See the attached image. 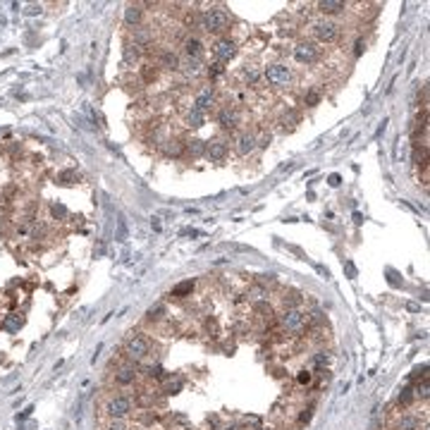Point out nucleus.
<instances>
[{
	"mask_svg": "<svg viewBox=\"0 0 430 430\" xmlns=\"http://www.w3.org/2000/svg\"><path fill=\"white\" fill-rule=\"evenodd\" d=\"M239 122H242V118H239V110H236L234 106H222L218 110V124L222 129L234 132V129L239 127Z\"/></svg>",
	"mask_w": 430,
	"mask_h": 430,
	"instance_id": "1a4fd4ad",
	"label": "nucleus"
},
{
	"mask_svg": "<svg viewBox=\"0 0 430 430\" xmlns=\"http://www.w3.org/2000/svg\"><path fill=\"white\" fill-rule=\"evenodd\" d=\"M275 282H278V275H275V272H263V275H258L256 284L266 287V284H275Z\"/></svg>",
	"mask_w": 430,
	"mask_h": 430,
	"instance_id": "473e14b6",
	"label": "nucleus"
},
{
	"mask_svg": "<svg viewBox=\"0 0 430 430\" xmlns=\"http://www.w3.org/2000/svg\"><path fill=\"white\" fill-rule=\"evenodd\" d=\"M308 418H311V411H304V414H301V423H306Z\"/></svg>",
	"mask_w": 430,
	"mask_h": 430,
	"instance_id": "8fccbe9b",
	"label": "nucleus"
},
{
	"mask_svg": "<svg viewBox=\"0 0 430 430\" xmlns=\"http://www.w3.org/2000/svg\"><path fill=\"white\" fill-rule=\"evenodd\" d=\"M162 153H165L168 158H180L184 153V141L182 139H168L162 144Z\"/></svg>",
	"mask_w": 430,
	"mask_h": 430,
	"instance_id": "412c9836",
	"label": "nucleus"
},
{
	"mask_svg": "<svg viewBox=\"0 0 430 430\" xmlns=\"http://www.w3.org/2000/svg\"><path fill=\"white\" fill-rule=\"evenodd\" d=\"M180 60H182V58L174 53V50H170V48H165V50L158 53V67H165V70H170V72L180 70Z\"/></svg>",
	"mask_w": 430,
	"mask_h": 430,
	"instance_id": "4468645a",
	"label": "nucleus"
},
{
	"mask_svg": "<svg viewBox=\"0 0 430 430\" xmlns=\"http://www.w3.org/2000/svg\"><path fill=\"white\" fill-rule=\"evenodd\" d=\"M213 106H215V88L213 86H204V88H198V94H196V98H194V108H198L201 112H206V110H210Z\"/></svg>",
	"mask_w": 430,
	"mask_h": 430,
	"instance_id": "9b49d317",
	"label": "nucleus"
},
{
	"mask_svg": "<svg viewBox=\"0 0 430 430\" xmlns=\"http://www.w3.org/2000/svg\"><path fill=\"white\" fill-rule=\"evenodd\" d=\"M180 70H184L189 76H196L204 72V62L201 60H192V58H184V60H180Z\"/></svg>",
	"mask_w": 430,
	"mask_h": 430,
	"instance_id": "393cba45",
	"label": "nucleus"
},
{
	"mask_svg": "<svg viewBox=\"0 0 430 430\" xmlns=\"http://www.w3.org/2000/svg\"><path fill=\"white\" fill-rule=\"evenodd\" d=\"M296 382H299V385H308V382H311V373H308V370H299Z\"/></svg>",
	"mask_w": 430,
	"mask_h": 430,
	"instance_id": "37998d69",
	"label": "nucleus"
},
{
	"mask_svg": "<svg viewBox=\"0 0 430 430\" xmlns=\"http://www.w3.org/2000/svg\"><path fill=\"white\" fill-rule=\"evenodd\" d=\"M304 103H306V106H318V103H320V94H318V91H308V94L304 96Z\"/></svg>",
	"mask_w": 430,
	"mask_h": 430,
	"instance_id": "4c0bfd02",
	"label": "nucleus"
},
{
	"mask_svg": "<svg viewBox=\"0 0 430 430\" xmlns=\"http://www.w3.org/2000/svg\"><path fill=\"white\" fill-rule=\"evenodd\" d=\"M230 22H232V14L222 5H215L201 12V26L208 34H225L230 29Z\"/></svg>",
	"mask_w": 430,
	"mask_h": 430,
	"instance_id": "f03ea898",
	"label": "nucleus"
},
{
	"mask_svg": "<svg viewBox=\"0 0 430 430\" xmlns=\"http://www.w3.org/2000/svg\"><path fill=\"white\" fill-rule=\"evenodd\" d=\"M206 330L213 334V337H218V332H220V330H218V320H215V318H208V320H206Z\"/></svg>",
	"mask_w": 430,
	"mask_h": 430,
	"instance_id": "a19ab883",
	"label": "nucleus"
},
{
	"mask_svg": "<svg viewBox=\"0 0 430 430\" xmlns=\"http://www.w3.org/2000/svg\"><path fill=\"white\" fill-rule=\"evenodd\" d=\"M364 48H366V41H364V38H358V41H356V46H354V55H361V53H364Z\"/></svg>",
	"mask_w": 430,
	"mask_h": 430,
	"instance_id": "c03bdc74",
	"label": "nucleus"
},
{
	"mask_svg": "<svg viewBox=\"0 0 430 430\" xmlns=\"http://www.w3.org/2000/svg\"><path fill=\"white\" fill-rule=\"evenodd\" d=\"M103 430H132L127 426V423H122V420H108L106 426H103Z\"/></svg>",
	"mask_w": 430,
	"mask_h": 430,
	"instance_id": "f704fd0d",
	"label": "nucleus"
},
{
	"mask_svg": "<svg viewBox=\"0 0 430 430\" xmlns=\"http://www.w3.org/2000/svg\"><path fill=\"white\" fill-rule=\"evenodd\" d=\"M141 53H144V50H141L136 43H132V41H127V43H124V48H122V58H124V62H127V64H136V62H139Z\"/></svg>",
	"mask_w": 430,
	"mask_h": 430,
	"instance_id": "aec40b11",
	"label": "nucleus"
},
{
	"mask_svg": "<svg viewBox=\"0 0 430 430\" xmlns=\"http://www.w3.org/2000/svg\"><path fill=\"white\" fill-rule=\"evenodd\" d=\"M132 43H136L141 50L148 48V46H153V26H144V24L134 26V32H132Z\"/></svg>",
	"mask_w": 430,
	"mask_h": 430,
	"instance_id": "ddd939ff",
	"label": "nucleus"
},
{
	"mask_svg": "<svg viewBox=\"0 0 430 430\" xmlns=\"http://www.w3.org/2000/svg\"><path fill=\"white\" fill-rule=\"evenodd\" d=\"M136 378H139V373H136V366L134 364H124V366H118V370H115V385L118 387H129L136 382Z\"/></svg>",
	"mask_w": 430,
	"mask_h": 430,
	"instance_id": "9d476101",
	"label": "nucleus"
},
{
	"mask_svg": "<svg viewBox=\"0 0 430 430\" xmlns=\"http://www.w3.org/2000/svg\"><path fill=\"white\" fill-rule=\"evenodd\" d=\"M180 390H182V380H174V382H168V385H165V392H168V394H177Z\"/></svg>",
	"mask_w": 430,
	"mask_h": 430,
	"instance_id": "ea45409f",
	"label": "nucleus"
},
{
	"mask_svg": "<svg viewBox=\"0 0 430 430\" xmlns=\"http://www.w3.org/2000/svg\"><path fill=\"white\" fill-rule=\"evenodd\" d=\"M50 213H53L55 220H62V218H67V215H70V213H67V208H64L62 204H53V206H50Z\"/></svg>",
	"mask_w": 430,
	"mask_h": 430,
	"instance_id": "72a5a7b5",
	"label": "nucleus"
},
{
	"mask_svg": "<svg viewBox=\"0 0 430 430\" xmlns=\"http://www.w3.org/2000/svg\"><path fill=\"white\" fill-rule=\"evenodd\" d=\"M148 354H150V342L141 332H132L124 340V356H127L129 361H134V364L146 361Z\"/></svg>",
	"mask_w": 430,
	"mask_h": 430,
	"instance_id": "20e7f679",
	"label": "nucleus"
},
{
	"mask_svg": "<svg viewBox=\"0 0 430 430\" xmlns=\"http://www.w3.org/2000/svg\"><path fill=\"white\" fill-rule=\"evenodd\" d=\"M2 328H5V330H10V332L20 330V328H22V316H17V313L8 316V318H5V322H2Z\"/></svg>",
	"mask_w": 430,
	"mask_h": 430,
	"instance_id": "7c9ffc66",
	"label": "nucleus"
},
{
	"mask_svg": "<svg viewBox=\"0 0 430 430\" xmlns=\"http://www.w3.org/2000/svg\"><path fill=\"white\" fill-rule=\"evenodd\" d=\"M213 55H215V60H218L220 64L230 62V60L236 55V43L232 41V38H227V36L218 38V41L213 43Z\"/></svg>",
	"mask_w": 430,
	"mask_h": 430,
	"instance_id": "6e6552de",
	"label": "nucleus"
},
{
	"mask_svg": "<svg viewBox=\"0 0 430 430\" xmlns=\"http://www.w3.org/2000/svg\"><path fill=\"white\" fill-rule=\"evenodd\" d=\"M184 124L189 129H198V127H204L206 124V112H201L198 108H189L186 112H184Z\"/></svg>",
	"mask_w": 430,
	"mask_h": 430,
	"instance_id": "f3484780",
	"label": "nucleus"
},
{
	"mask_svg": "<svg viewBox=\"0 0 430 430\" xmlns=\"http://www.w3.org/2000/svg\"><path fill=\"white\" fill-rule=\"evenodd\" d=\"M141 20H144V5H127V10H124V24H127L129 29L132 26H139Z\"/></svg>",
	"mask_w": 430,
	"mask_h": 430,
	"instance_id": "a211bd4d",
	"label": "nucleus"
},
{
	"mask_svg": "<svg viewBox=\"0 0 430 430\" xmlns=\"http://www.w3.org/2000/svg\"><path fill=\"white\" fill-rule=\"evenodd\" d=\"M292 55L301 64H313V62H318V58H320V48L313 41H299L292 48Z\"/></svg>",
	"mask_w": 430,
	"mask_h": 430,
	"instance_id": "423d86ee",
	"label": "nucleus"
},
{
	"mask_svg": "<svg viewBox=\"0 0 430 430\" xmlns=\"http://www.w3.org/2000/svg\"><path fill=\"white\" fill-rule=\"evenodd\" d=\"M340 182H342L340 174H330V186H340Z\"/></svg>",
	"mask_w": 430,
	"mask_h": 430,
	"instance_id": "49530a36",
	"label": "nucleus"
},
{
	"mask_svg": "<svg viewBox=\"0 0 430 430\" xmlns=\"http://www.w3.org/2000/svg\"><path fill=\"white\" fill-rule=\"evenodd\" d=\"M36 12H41V5H29L26 14H36Z\"/></svg>",
	"mask_w": 430,
	"mask_h": 430,
	"instance_id": "de8ad7c7",
	"label": "nucleus"
},
{
	"mask_svg": "<svg viewBox=\"0 0 430 430\" xmlns=\"http://www.w3.org/2000/svg\"><path fill=\"white\" fill-rule=\"evenodd\" d=\"M414 402V387H402V392H399V397H397V404L399 406H408Z\"/></svg>",
	"mask_w": 430,
	"mask_h": 430,
	"instance_id": "c756f323",
	"label": "nucleus"
},
{
	"mask_svg": "<svg viewBox=\"0 0 430 430\" xmlns=\"http://www.w3.org/2000/svg\"><path fill=\"white\" fill-rule=\"evenodd\" d=\"M394 430H420V418L418 416H411V414H404L402 418H397Z\"/></svg>",
	"mask_w": 430,
	"mask_h": 430,
	"instance_id": "5701e85b",
	"label": "nucleus"
},
{
	"mask_svg": "<svg viewBox=\"0 0 430 430\" xmlns=\"http://www.w3.org/2000/svg\"><path fill=\"white\" fill-rule=\"evenodd\" d=\"M184 150H186L192 158H198V156H204V153H206V141H201V139L184 141Z\"/></svg>",
	"mask_w": 430,
	"mask_h": 430,
	"instance_id": "a878e982",
	"label": "nucleus"
},
{
	"mask_svg": "<svg viewBox=\"0 0 430 430\" xmlns=\"http://www.w3.org/2000/svg\"><path fill=\"white\" fill-rule=\"evenodd\" d=\"M206 156L213 158V160H222L227 156V141H222V139L208 141V144H206Z\"/></svg>",
	"mask_w": 430,
	"mask_h": 430,
	"instance_id": "2eb2a0df",
	"label": "nucleus"
},
{
	"mask_svg": "<svg viewBox=\"0 0 430 430\" xmlns=\"http://www.w3.org/2000/svg\"><path fill=\"white\" fill-rule=\"evenodd\" d=\"M263 79H266L270 86H275V88H284V86L292 84V70L284 62H272V64L266 67Z\"/></svg>",
	"mask_w": 430,
	"mask_h": 430,
	"instance_id": "39448f33",
	"label": "nucleus"
},
{
	"mask_svg": "<svg viewBox=\"0 0 430 430\" xmlns=\"http://www.w3.org/2000/svg\"><path fill=\"white\" fill-rule=\"evenodd\" d=\"M184 58H192V60H201L204 58V43H201V38L192 36V38L184 41Z\"/></svg>",
	"mask_w": 430,
	"mask_h": 430,
	"instance_id": "dca6fc26",
	"label": "nucleus"
},
{
	"mask_svg": "<svg viewBox=\"0 0 430 430\" xmlns=\"http://www.w3.org/2000/svg\"><path fill=\"white\" fill-rule=\"evenodd\" d=\"M278 325L282 332H290L294 337H301V334L308 330V313L301 311V308H284V311L278 316Z\"/></svg>",
	"mask_w": 430,
	"mask_h": 430,
	"instance_id": "f257e3e1",
	"label": "nucleus"
},
{
	"mask_svg": "<svg viewBox=\"0 0 430 430\" xmlns=\"http://www.w3.org/2000/svg\"><path fill=\"white\" fill-rule=\"evenodd\" d=\"M234 148L239 156H248V153H254L256 150V134L254 132H242L239 136H236L234 141Z\"/></svg>",
	"mask_w": 430,
	"mask_h": 430,
	"instance_id": "f8f14e48",
	"label": "nucleus"
},
{
	"mask_svg": "<svg viewBox=\"0 0 430 430\" xmlns=\"http://www.w3.org/2000/svg\"><path fill=\"white\" fill-rule=\"evenodd\" d=\"M242 76H244V82H246L248 86H254V84H258L260 82V76H263V72H260V67L258 64H244V70H242Z\"/></svg>",
	"mask_w": 430,
	"mask_h": 430,
	"instance_id": "4be33fe9",
	"label": "nucleus"
},
{
	"mask_svg": "<svg viewBox=\"0 0 430 430\" xmlns=\"http://www.w3.org/2000/svg\"><path fill=\"white\" fill-rule=\"evenodd\" d=\"M194 284H196L194 280H184V282H180L177 287H172L170 296H174V299H186V296H192Z\"/></svg>",
	"mask_w": 430,
	"mask_h": 430,
	"instance_id": "b1692460",
	"label": "nucleus"
},
{
	"mask_svg": "<svg viewBox=\"0 0 430 430\" xmlns=\"http://www.w3.org/2000/svg\"><path fill=\"white\" fill-rule=\"evenodd\" d=\"M141 79H144L146 84H153V82L158 79V64H144V67H141Z\"/></svg>",
	"mask_w": 430,
	"mask_h": 430,
	"instance_id": "c85d7f7f",
	"label": "nucleus"
},
{
	"mask_svg": "<svg viewBox=\"0 0 430 430\" xmlns=\"http://www.w3.org/2000/svg\"><path fill=\"white\" fill-rule=\"evenodd\" d=\"M316 8H318L320 14H340V12L346 10V2H342V0H320Z\"/></svg>",
	"mask_w": 430,
	"mask_h": 430,
	"instance_id": "6ab92c4d",
	"label": "nucleus"
},
{
	"mask_svg": "<svg viewBox=\"0 0 430 430\" xmlns=\"http://www.w3.org/2000/svg\"><path fill=\"white\" fill-rule=\"evenodd\" d=\"M222 70H225V67H222V64L220 62H213V64H208V70H206V74L210 76V79H213V76H220L222 74Z\"/></svg>",
	"mask_w": 430,
	"mask_h": 430,
	"instance_id": "58836bf2",
	"label": "nucleus"
},
{
	"mask_svg": "<svg viewBox=\"0 0 430 430\" xmlns=\"http://www.w3.org/2000/svg\"><path fill=\"white\" fill-rule=\"evenodd\" d=\"M311 32L320 43H332L340 36V24H334L332 20H318L311 24Z\"/></svg>",
	"mask_w": 430,
	"mask_h": 430,
	"instance_id": "0eeeda50",
	"label": "nucleus"
},
{
	"mask_svg": "<svg viewBox=\"0 0 430 430\" xmlns=\"http://www.w3.org/2000/svg\"><path fill=\"white\" fill-rule=\"evenodd\" d=\"M160 313H165V306H162V304H158V306H153V308L146 313V318H148V320H158V318H162Z\"/></svg>",
	"mask_w": 430,
	"mask_h": 430,
	"instance_id": "c9c22d12",
	"label": "nucleus"
},
{
	"mask_svg": "<svg viewBox=\"0 0 430 430\" xmlns=\"http://www.w3.org/2000/svg\"><path fill=\"white\" fill-rule=\"evenodd\" d=\"M132 411H134V399L129 397V394H108L106 402H103V414H106L110 420H122L127 418V416H132Z\"/></svg>",
	"mask_w": 430,
	"mask_h": 430,
	"instance_id": "7ed1b4c3",
	"label": "nucleus"
},
{
	"mask_svg": "<svg viewBox=\"0 0 430 430\" xmlns=\"http://www.w3.org/2000/svg\"><path fill=\"white\" fill-rule=\"evenodd\" d=\"M344 268H346V272H349V278H356V268H354V263H344Z\"/></svg>",
	"mask_w": 430,
	"mask_h": 430,
	"instance_id": "a18cd8bd",
	"label": "nucleus"
},
{
	"mask_svg": "<svg viewBox=\"0 0 430 430\" xmlns=\"http://www.w3.org/2000/svg\"><path fill=\"white\" fill-rule=\"evenodd\" d=\"M416 394L423 399H428V378H423V385L416 387Z\"/></svg>",
	"mask_w": 430,
	"mask_h": 430,
	"instance_id": "79ce46f5",
	"label": "nucleus"
},
{
	"mask_svg": "<svg viewBox=\"0 0 430 430\" xmlns=\"http://www.w3.org/2000/svg\"><path fill=\"white\" fill-rule=\"evenodd\" d=\"M354 222H356V225H361V222H364V215H361V213H354Z\"/></svg>",
	"mask_w": 430,
	"mask_h": 430,
	"instance_id": "09e8293b",
	"label": "nucleus"
},
{
	"mask_svg": "<svg viewBox=\"0 0 430 430\" xmlns=\"http://www.w3.org/2000/svg\"><path fill=\"white\" fill-rule=\"evenodd\" d=\"M296 122H299V112H296V110H287V112L282 115V124H284V127L292 129Z\"/></svg>",
	"mask_w": 430,
	"mask_h": 430,
	"instance_id": "2f4dec72",
	"label": "nucleus"
},
{
	"mask_svg": "<svg viewBox=\"0 0 430 430\" xmlns=\"http://www.w3.org/2000/svg\"><path fill=\"white\" fill-rule=\"evenodd\" d=\"M311 364H313V368H316V370H325V368H328V364H330V354H328V352H316V354H313V358H311Z\"/></svg>",
	"mask_w": 430,
	"mask_h": 430,
	"instance_id": "cd10ccee",
	"label": "nucleus"
},
{
	"mask_svg": "<svg viewBox=\"0 0 430 430\" xmlns=\"http://www.w3.org/2000/svg\"><path fill=\"white\" fill-rule=\"evenodd\" d=\"M266 296H268V290H266V287H260V284H254L251 290H246V296H244V299L258 304V301H266Z\"/></svg>",
	"mask_w": 430,
	"mask_h": 430,
	"instance_id": "bb28decb",
	"label": "nucleus"
},
{
	"mask_svg": "<svg viewBox=\"0 0 430 430\" xmlns=\"http://www.w3.org/2000/svg\"><path fill=\"white\" fill-rule=\"evenodd\" d=\"M127 239V222L124 218H118V242H124Z\"/></svg>",
	"mask_w": 430,
	"mask_h": 430,
	"instance_id": "e433bc0d",
	"label": "nucleus"
}]
</instances>
